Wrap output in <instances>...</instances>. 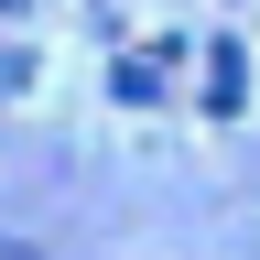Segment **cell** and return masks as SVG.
<instances>
[{
  "mask_svg": "<svg viewBox=\"0 0 260 260\" xmlns=\"http://www.w3.org/2000/svg\"><path fill=\"white\" fill-rule=\"evenodd\" d=\"M0 260H44V249H32V239H11V228H0Z\"/></svg>",
  "mask_w": 260,
  "mask_h": 260,
  "instance_id": "cell-1",
  "label": "cell"
}]
</instances>
